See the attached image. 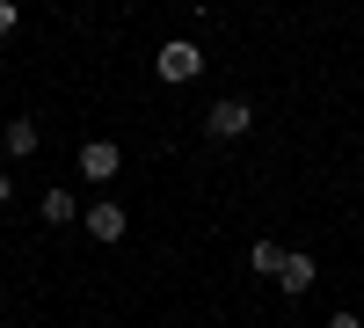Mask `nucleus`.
<instances>
[{"instance_id":"f257e3e1","label":"nucleus","mask_w":364,"mask_h":328,"mask_svg":"<svg viewBox=\"0 0 364 328\" xmlns=\"http://www.w3.org/2000/svg\"><path fill=\"white\" fill-rule=\"evenodd\" d=\"M154 73H161L168 88H182V80H197V73H204V51H197L190 37H175V44L154 51Z\"/></svg>"},{"instance_id":"f03ea898","label":"nucleus","mask_w":364,"mask_h":328,"mask_svg":"<svg viewBox=\"0 0 364 328\" xmlns=\"http://www.w3.org/2000/svg\"><path fill=\"white\" fill-rule=\"evenodd\" d=\"M248 125H255V110L240 102V95H226V102L204 110V132H211V139H248Z\"/></svg>"},{"instance_id":"7ed1b4c3","label":"nucleus","mask_w":364,"mask_h":328,"mask_svg":"<svg viewBox=\"0 0 364 328\" xmlns=\"http://www.w3.org/2000/svg\"><path fill=\"white\" fill-rule=\"evenodd\" d=\"M117 168H124V154H117V139H87V146H80V175H87V183H109Z\"/></svg>"},{"instance_id":"20e7f679","label":"nucleus","mask_w":364,"mask_h":328,"mask_svg":"<svg viewBox=\"0 0 364 328\" xmlns=\"http://www.w3.org/2000/svg\"><path fill=\"white\" fill-rule=\"evenodd\" d=\"M314 277H321V263L291 248V255H284V270H277V292H291V300H299V292H314Z\"/></svg>"},{"instance_id":"39448f33","label":"nucleus","mask_w":364,"mask_h":328,"mask_svg":"<svg viewBox=\"0 0 364 328\" xmlns=\"http://www.w3.org/2000/svg\"><path fill=\"white\" fill-rule=\"evenodd\" d=\"M87 241H124V204H87Z\"/></svg>"},{"instance_id":"423d86ee","label":"nucleus","mask_w":364,"mask_h":328,"mask_svg":"<svg viewBox=\"0 0 364 328\" xmlns=\"http://www.w3.org/2000/svg\"><path fill=\"white\" fill-rule=\"evenodd\" d=\"M37 212H44V226H73V219H80V204H73V190H44Z\"/></svg>"},{"instance_id":"0eeeda50","label":"nucleus","mask_w":364,"mask_h":328,"mask_svg":"<svg viewBox=\"0 0 364 328\" xmlns=\"http://www.w3.org/2000/svg\"><path fill=\"white\" fill-rule=\"evenodd\" d=\"M248 270L277 285V270H284V248H277V241H255V248H248Z\"/></svg>"},{"instance_id":"6e6552de","label":"nucleus","mask_w":364,"mask_h":328,"mask_svg":"<svg viewBox=\"0 0 364 328\" xmlns=\"http://www.w3.org/2000/svg\"><path fill=\"white\" fill-rule=\"evenodd\" d=\"M8 154H15V161L37 154V125H29V117H15V125H8Z\"/></svg>"},{"instance_id":"1a4fd4ad","label":"nucleus","mask_w":364,"mask_h":328,"mask_svg":"<svg viewBox=\"0 0 364 328\" xmlns=\"http://www.w3.org/2000/svg\"><path fill=\"white\" fill-rule=\"evenodd\" d=\"M8 29H15V0H0V37H8Z\"/></svg>"},{"instance_id":"9d476101","label":"nucleus","mask_w":364,"mask_h":328,"mask_svg":"<svg viewBox=\"0 0 364 328\" xmlns=\"http://www.w3.org/2000/svg\"><path fill=\"white\" fill-rule=\"evenodd\" d=\"M328 328H364V321H357V314H336V321H328Z\"/></svg>"},{"instance_id":"9b49d317","label":"nucleus","mask_w":364,"mask_h":328,"mask_svg":"<svg viewBox=\"0 0 364 328\" xmlns=\"http://www.w3.org/2000/svg\"><path fill=\"white\" fill-rule=\"evenodd\" d=\"M8 197H15V183H8V168H0V204H8Z\"/></svg>"}]
</instances>
